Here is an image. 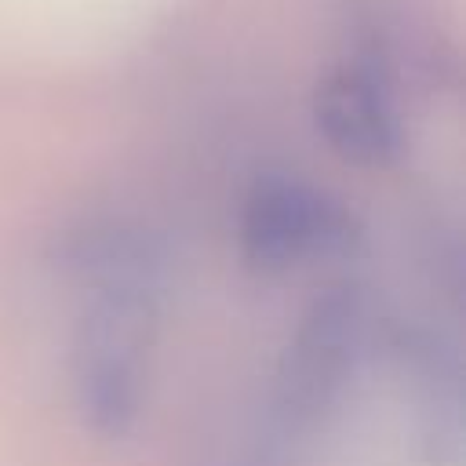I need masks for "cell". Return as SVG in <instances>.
<instances>
[{
	"label": "cell",
	"instance_id": "cell-1",
	"mask_svg": "<svg viewBox=\"0 0 466 466\" xmlns=\"http://www.w3.org/2000/svg\"><path fill=\"white\" fill-rule=\"evenodd\" d=\"M80 309L69 339V393L84 430L127 441L149 404V368L171 269L102 266L73 277Z\"/></svg>",
	"mask_w": 466,
	"mask_h": 466
},
{
	"label": "cell",
	"instance_id": "cell-2",
	"mask_svg": "<svg viewBox=\"0 0 466 466\" xmlns=\"http://www.w3.org/2000/svg\"><path fill=\"white\" fill-rule=\"evenodd\" d=\"M360 244L357 215L328 189L302 175H258L237 215V248L248 269L284 277L317 262L353 255Z\"/></svg>",
	"mask_w": 466,
	"mask_h": 466
},
{
	"label": "cell",
	"instance_id": "cell-3",
	"mask_svg": "<svg viewBox=\"0 0 466 466\" xmlns=\"http://www.w3.org/2000/svg\"><path fill=\"white\" fill-rule=\"evenodd\" d=\"M368 346V306L360 288L335 284L328 288L299 320L277 375V411L288 426L306 430L324 419Z\"/></svg>",
	"mask_w": 466,
	"mask_h": 466
},
{
	"label": "cell",
	"instance_id": "cell-4",
	"mask_svg": "<svg viewBox=\"0 0 466 466\" xmlns=\"http://www.w3.org/2000/svg\"><path fill=\"white\" fill-rule=\"evenodd\" d=\"M320 138L357 167H390L404 153V116L390 66L379 55L339 62L313 95Z\"/></svg>",
	"mask_w": 466,
	"mask_h": 466
}]
</instances>
